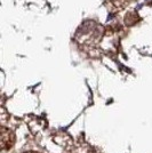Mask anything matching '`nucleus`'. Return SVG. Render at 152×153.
<instances>
[{"label":"nucleus","mask_w":152,"mask_h":153,"mask_svg":"<svg viewBox=\"0 0 152 153\" xmlns=\"http://www.w3.org/2000/svg\"><path fill=\"white\" fill-rule=\"evenodd\" d=\"M15 143V134L13 130H10L9 128L1 127V142L0 145L4 151L9 150Z\"/></svg>","instance_id":"1"},{"label":"nucleus","mask_w":152,"mask_h":153,"mask_svg":"<svg viewBox=\"0 0 152 153\" xmlns=\"http://www.w3.org/2000/svg\"><path fill=\"white\" fill-rule=\"evenodd\" d=\"M89 153H98V152H97L96 150H90V151H89Z\"/></svg>","instance_id":"2"},{"label":"nucleus","mask_w":152,"mask_h":153,"mask_svg":"<svg viewBox=\"0 0 152 153\" xmlns=\"http://www.w3.org/2000/svg\"><path fill=\"white\" fill-rule=\"evenodd\" d=\"M25 153H38V152H33V151H29V152H25Z\"/></svg>","instance_id":"3"}]
</instances>
